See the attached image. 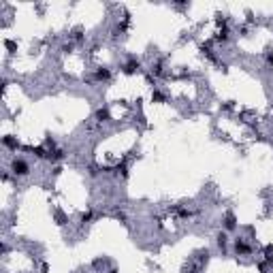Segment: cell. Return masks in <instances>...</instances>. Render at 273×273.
Masks as SVG:
<instances>
[{
    "label": "cell",
    "instance_id": "6",
    "mask_svg": "<svg viewBox=\"0 0 273 273\" xmlns=\"http://www.w3.org/2000/svg\"><path fill=\"white\" fill-rule=\"evenodd\" d=\"M5 145H9V147H13V145H15V141H13L11 137H5Z\"/></svg>",
    "mask_w": 273,
    "mask_h": 273
},
{
    "label": "cell",
    "instance_id": "5",
    "mask_svg": "<svg viewBox=\"0 0 273 273\" xmlns=\"http://www.w3.org/2000/svg\"><path fill=\"white\" fill-rule=\"evenodd\" d=\"M224 226H226V231H233V228H235V218H233V216L226 218V224H224Z\"/></svg>",
    "mask_w": 273,
    "mask_h": 273
},
{
    "label": "cell",
    "instance_id": "2",
    "mask_svg": "<svg viewBox=\"0 0 273 273\" xmlns=\"http://www.w3.org/2000/svg\"><path fill=\"white\" fill-rule=\"evenodd\" d=\"M235 252L237 254H247V252H250V245H247L243 239H237L235 241Z\"/></svg>",
    "mask_w": 273,
    "mask_h": 273
},
{
    "label": "cell",
    "instance_id": "4",
    "mask_svg": "<svg viewBox=\"0 0 273 273\" xmlns=\"http://www.w3.org/2000/svg\"><path fill=\"white\" fill-rule=\"evenodd\" d=\"M96 117H98V122H105V119L109 117V113H107V109H101V111H98V113H96Z\"/></svg>",
    "mask_w": 273,
    "mask_h": 273
},
{
    "label": "cell",
    "instance_id": "1",
    "mask_svg": "<svg viewBox=\"0 0 273 273\" xmlns=\"http://www.w3.org/2000/svg\"><path fill=\"white\" fill-rule=\"evenodd\" d=\"M11 171L15 173V175H26V173L30 171V166H28V162H26V160L15 158V160L11 162Z\"/></svg>",
    "mask_w": 273,
    "mask_h": 273
},
{
    "label": "cell",
    "instance_id": "7",
    "mask_svg": "<svg viewBox=\"0 0 273 273\" xmlns=\"http://www.w3.org/2000/svg\"><path fill=\"white\" fill-rule=\"evenodd\" d=\"M152 98H154V101H162V94H160V92H154Z\"/></svg>",
    "mask_w": 273,
    "mask_h": 273
},
{
    "label": "cell",
    "instance_id": "3",
    "mask_svg": "<svg viewBox=\"0 0 273 273\" xmlns=\"http://www.w3.org/2000/svg\"><path fill=\"white\" fill-rule=\"evenodd\" d=\"M109 77H111L109 68H98V70H96V79H98V81H107Z\"/></svg>",
    "mask_w": 273,
    "mask_h": 273
},
{
    "label": "cell",
    "instance_id": "9",
    "mask_svg": "<svg viewBox=\"0 0 273 273\" xmlns=\"http://www.w3.org/2000/svg\"><path fill=\"white\" fill-rule=\"evenodd\" d=\"M111 273H117V269H111Z\"/></svg>",
    "mask_w": 273,
    "mask_h": 273
},
{
    "label": "cell",
    "instance_id": "8",
    "mask_svg": "<svg viewBox=\"0 0 273 273\" xmlns=\"http://www.w3.org/2000/svg\"><path fill=\"white\" fill-rule=\"evenodd\" d=\"M90 218H92V213H90V211H88V213H83V218H81V220H83V222H88V220H90Z\"/></svg>",
    "mask_w": 273,
    "mask_h": 273
}]
</instances>
